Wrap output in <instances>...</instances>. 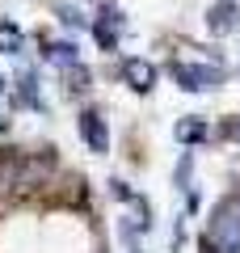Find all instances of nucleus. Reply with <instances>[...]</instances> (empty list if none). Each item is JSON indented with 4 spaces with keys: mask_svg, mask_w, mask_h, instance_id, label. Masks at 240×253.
<instances>
[{
    "mask_svg": "<svg viewBox=\"0 0 240 253\" xmlns=\"http://www.w3.org/2000/svg\"><path fill=\"white\" fill-rule=\"evenodd\" d=\"M118 30H122L118 13H114V9H101V21L93 26V34H97V42L106 46V51H114V42H118Z\"/></svg>",
    "mask_w": 240,
    "mask_h": 253,
    "instance_id": "423d86ee",
    "label": "nucleus"
},
{
    "mask_svg": "<svg viewBox=\"0 0 240 253\" xmlns=\"http://www.w3.org/2000/svg\"><path fill=\"white\" fill-rule=\"evenodd\" d=\"M122 76H126V84H131L135 93H148L152 84H156V68H152L148 59H126L122 63Z\"/></svg>",
    "mask_w": 240,
    "mask_h": 253,
    "instance_id": "20e7f679",
    "label": "nucleus"
},
{
    "mask_svg": "<svg viewBox=\"0 0 240 253\" xmlns=\"http://www.w3.org/2000/svg\"><path fill=\"white\" fill-rule=\"evenodd\" d=\"M206 26H211V34H232V30L240 26V9H236V0H215L211 13H206Z\"/></svg>",
    "mask_w": 240,
    "mask_h": 253,
    "instance_id": "7ed1b4c3",
    "label": "nucleus"
},
{
    "mask_svg": "<svg viewBox=\"0 0 240 253\" xmlns=\"http://www.w3.org/2000/svg\"><path fill=\"white\" fill-rule=\"evenodd\" d=\"M114 194H118V199H126V203L135 199V194H131V186H126V181H114Z\"/></svg>",
    "mask_w": 240,
    "mask_h": 253,
    "instance_id": "f8f14e48",
    "label": "nucleus"
},
{
    "mask_svg": "<svg viewBox=\"0 0 240 253\" xmlns=\"http://www.w3.org/2000/svg\"><path fill=\"white\" fill-rule=\"evenodd\" d=\"M68 89H89V72L72 63V68H68Z\"/></svg>",
    "mask_w": 240,
    "mask_h": 253,
    "instance_id": "9d476101",
    "label": "nucleus"
},
{
    "mask_svg": "<svg viewBox=\"0 0 240 253\" xmlns=\"http://www.w3.org/2000/svg\"><path fill=\"white\" fill-rule=\"evenodd\" d=\"M80 135H84V144L93 148V152H106L110 148V135H106V123H101V114H80Z\"/></svg>",
    "mask_w": 240,
    "mask_h": 253,
    "instance_id": "39448f33",
    "label": "nucleus"
},
{
    "mask_svg": "<svg viewBox=\"0 0 240 253\" xmlns=\"http://www.w3.org/2000/svg\"><path fill=\"white\" fill-rule=\"evenodd\" d=\"M42 51H46V59L63 63V68H72V63H76V46H72V42H46Z\"/></svg>",
    "mask_w": 240,
    "mask_h": 253,
    "instance_id": "6e6552de",
    "label": "nucleus"
},
{
    "mask_svg": "<svg viewBox=\"0 0 240 253\" xmlns=\"http://www.w3.org/2000/svg\"><path fill=\"white\" fill-rule=\"evenodd\" d=\"M0 51H4V55L21 51V30L13 26V21H0Z\"/></svg>",
    "mask_w": 240,
    "mask_h": 253,
    "instance_id": "1a4fd4ad",
    "label": "nucleus"
},
{
    "mask_svg": "<svg viewBox=\"0 0 240 253\" xmlns=\"http://www.w3.org/2000/svg\"><path fill=\"white\" fill-rule=\"evenodd\" d=\"M173 135H177L181 144H202L206 139V123L202 118H181V123L173 126Z\"/></svg>",
    "mask_w": 240,
    "mask_h": 253,
    "instance_id": "0eeeda50",
    "label": "nucleus"
},
{
    "mask_svg": "<svg viewBox=\"0 0 240 253\" xmlns=\"http://www.w3.org/2000/svg\"><path fill=\"white\" fill-rule=\"evenodd\" d=\"M0 93H4V76H0Z\"/></svg>",
    "mask_w": 240,
    "mask_h": 253,
    "instance_id": "ddd939ff",
    "label": "nucleus"
},
{
    "mask_svg": "<svg viewBox=\"0 0 240 253\" xmlns=\"http://www.w3.org/2000/svg\"><path fill=\"white\" fill-rule=\"evenodd\" d=\"M173 81L186 93H206V89H215L223 76H219V68H202V63H173Z\"/></svg>",
    "mask_w": 240,
    "mask_h": 253,
    "instance_id": "f03ea898",
    "label": "nucleus"
},
{
    "mask_svg": "<svg viewBox=\"0 0 240 253\" xmlns=\"http://www.w3.org/2000/svg\"><path fill=\"white\" fill-rule=\"evenodd\" d=\"M219 135H223V139H236V144H240V118H228V123L219 126Z\"/></svg>",
    "mask_w": 240,
    "mask_h": 253,
    "instance_id": "9b49d317",
    "label": "nucleus"
},
{
    "mask_svg": "<svg viewBox=\"0 0 240 253\" xmlns=\"http://www.w3.org/2000/svg\"><path fill=\"white\" fill-rule=\"evenodd\" d=\"M211 245L223 253H236L240 249V199H223L211 215Z\"/></svg>",
    "mask_w": 240,
    "mask_h": 253,
    "instance_id": "f257e3e1",
    "label": "nucleus"
}]
</instances>
